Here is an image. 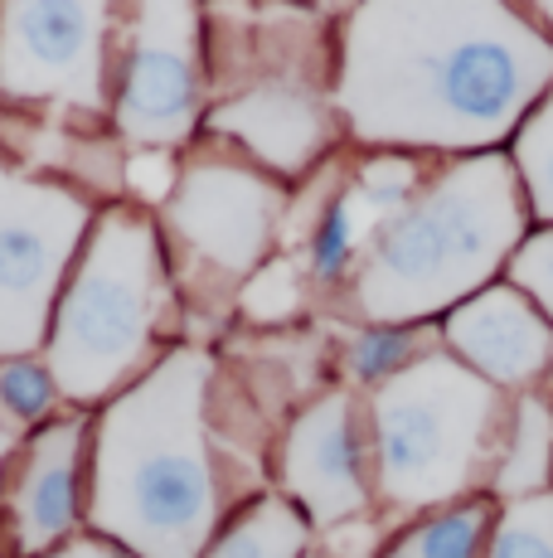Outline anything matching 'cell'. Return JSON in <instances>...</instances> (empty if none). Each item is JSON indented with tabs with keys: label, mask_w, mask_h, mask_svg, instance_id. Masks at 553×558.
<instances>
[{
	"label": "cell",
	"mask_w": 553,
	"mask_h": 558,
	"mask_svg": "<svg viewBox=\"0 0 553 558\" xmlns=\"http://www.w3.org/2000/svg\"><path fill=\"white\" fill-rule=\"evenodd\" d=\"M549 88V29L495 0H374L340 20L335 112L365 146L486 151Z\"/></svg>",
	"instance_id": "1"
},
{
	"label": "cell",
	"mask_w": 553,
	"mask_h": 558,
	"mask_svg": "<svg viewBox=\"0 0 553 558\" xmlns=\"http://www.w3.org/2000/svg\"><path fill=\"white\" fill-rule=\"evenodd\" d=\"M214 360L165 350L102 403L88 442V524L132 558H205L229 520V481L209 433Z\"/></svg>",
	"instance_id": "2"
},
{
	"label": "cell",
	"mask_w": 553,
	"mask_h": 558,
	"mask_svg": "<svg viewBox=\"0 0 553 558\" xmlns=\"http://www.w3.org/2000/svg\"><path fill=\"white\" fill-rule=\"evenodd\" d=\"M515 160L486 151L446 166L408 209L379 223L349 302L369 326H418L486 292L495 267L525 239Z\"/></svg>",
	"instance_id": "3"
},
{
	"label": "cell",
	"mask_w": 553,
	"mask_h": 558,
	"mask_svg": "<svg viewBox=\"0 0 553 558\" xmlns=\"http://www.w3.org/2000/svg\"><path fill=\"white\" fill-rule=\"evenodd\" d=\"M170 316L165 233L142 204H112L98 214L73 263L45 364L69 403H112L156 364V340Z\"/></svg>",
	"instance_id": "4"
},
{
	"label": "cell",
	"mask_w": 553,
	"mask_h": 558,
	"mask_svg": "<svg viewBox=\"0 0 553 558\" xmlns=\"http://www.w3.org/2000/svg\"><path fill=\"white\" fill-rule=\"evenodd\" d=\"M500 427V389L452 355H418L369 399L374 486L389 506L422 510L481 481Z\"/></svg>",
	"instance_id": "5"
},
{
	"label": "cell",
	"mask_w": 553,
	"mask_h": 558,
	"mask_svg": "<svg viewBox=\"0 0 553 558\" xmlns=\"http://www.w3.org/2000/svg\"><path fill=\"white\" fill-rule=\"evenodd\" d=\"M98 209L78 185L0 151V360L45 350L54 306Z\"/></svg>",
	"instance_id": "6"
},
{
	"label": "cell",
	"mask_w": 553,
	"mask_h": 558,
	"mask_svg": "<svg viewBox=\"0 0 553 558\" xmlns=\"http://www.w3.org/2000/svg\"><path fill=\"white\" fill-rule=\"evenodd\" d=\"M122 10L98 0L0 5V102L102 117L112 107V35Z\"/></svg>",
	"instance_id": "7"
},
{
	"label": "cell",
	"mask_w": 553,
	"mask_h": 558,
	"mask_svg": "<svg viewBox=\"0 0 553 558\" xmlns=\"http://www.w3.org/2000/svg\"><path fill=\"white\" fill-rule=\"evenodd\" d=\"M116 132L142 151H170L205 132V10L151 0L122 15V49L112 53Z\"/></svg>",
	"instance_id": "8"
},
{
	"label": "cell",
	"mask_w": 553,
	"mask_h": 558,
	"mask_svg": "<svg viewBox=\"0 0 553 558\" xmlns=\"http://www.w3.org/2000/svg\"><path fill=\"white\" fill-rule=\"evenodd\" d=\"M286 190L276 175L243 156L199 151L180 166V185L165 204V239L223 282H248L276 239Z\"/></svg>",
	"instance_id": "9"
},
{
	"label": "cell",
	"mask_w": 553,
	"mask_h": 558,
	"mask_svg": "<svg viewBox=\"0 0 553 558\" xmlns=\"http://www.w3.org/2000/svg\"><path fill=\"white\" fill-rule=\"evenodd\" d=\"M282 486L286 500L325 530L369 510V442L355 393H325L286 427Z\"/></svg>",
	"instance_id": "10"
},
{
	"label": "cell",
	"mask_w": 553,
	"mask_h": 558,
	"mask_svg": "<svg viewBox=\"0 0 553 558\" xmlns=\"http://www.w3.org/2000/svg\"><path fill=\"white\" fill-rule=\"evenodd\" d=\"M335 107L302 73H262L233 88L205 117V132L238 146L268 175H302L331 146Z\"/></svg>",
	"instance_id": "11"
},
{
	"label": "cell",
	"mask_w": 553,
	"mask_h": 558,
	"mask_svg": "<svg viewBox=\"0 0 553 558\" xmlns=\"http://www.w3.org/2000/svg\"><path fill=\"white\" fill-rule=\"evenodd\" d=\"M83 452H88V423L83 417H54L20 442L5 471V524L20 558L54 554L88 520Z\"/></svg>",
	"instance_id": "12"
},
{
	"label": "cell",
	"mask_w": 553,
	"mask_h": 558,
	"mask_svg": "<svg viewBox=\"0 0 553 558\" xmlns=\"http://www.w3.org/2000/svg\"><path fill=\"white\" fill-rule=\"evenodd\" d=\"M452 360H462L471 374H481L486 384H529L544 374L553 336L549 320L534 311L529 296H519L515 287H486L471 302H462L442 326Z\"/></svg>",
	"instance_id": "13"
},
{
	"label": "cell",
	"mask_w": 553,
	"mask_h": 558,
	"mask_svg": "<svg viewBox=\"0 0 553 558\" xmlns=\"http://www.w3.org/2000/svg\"><path fill=\"white\" fill-rule=\"evenodd\" d=\"M311 520L286 496H258L219 524L205 558H306Z\"/></svg>",
	"instance_id": "14"
},
{
	"label": "cell",
	"mask_w": 553,
	"mask_h": 558,
	"mask_svg": "<svg viewBox=\"0 0 553 558\" xmlns=\"http://www.w3.org/2000/svg\"><path fill=\"white\" fill-rule=\"evenodd\" d=\"M486 549H491V510L481 500H466L403 530L384 558H481Z\"/></svg>",
	"instance_id": "15"
},
{
	"label": "cell",
	"mask_w": 553,
	"mask_h": 558,
	"mask_svg": "<svg viewBox=\"0 0 553 558\" xmlns=\"http://www.w3.org/2000/svg\"><path fill=\"white\" fill-rule=\"evenodd\" d=\"M359 214H365V204L355 199V190H340V195H331V204L321 209V219L311 223V239H306V272H311L316 282L331 287L355 267L359 243H365Z\"/></svg>",
	"instance_id": "16"
},
{
	"label": "cell",
	"mask_w": 553,
	"mask_h": 558,
	"mask_svg": "<svg viewBox=\"0 0 553 558\" xmlns=\"http://www.w3.org/2000/svg\"><path fill=\"white\" fill-rule=\"evenodd\" d=\"M549 461H553V417L539 399H525L515 413V437H509V457L500 466L495 486L515 500L534 496L549 481Z\"/></svg>",
	"instance_id": "17"
},
{
	"label": "cell",
	"mask_w": 553,
	"mask_h": 558,
	"mask_svg": "<svg viewBox=\"0 0 553 558\" xmlns=\"http://www.w3.org/2000/svg\"><path fill=\"white\" fill-rule=\"evenodd\" d=\"M63 399L54 374L45 360L25 355V360H0V417L15 423L20 433L54 423V403Z\"/></svg>",
	"instance_id": "18"
},
{
	"label": "cell",
	"mask_w": 553,
	"mask_h": 558,
	"mask_svg": "<svg viewBox=\"0 0 553 558\" xmlns=\"http://www.w3.org/2000/svg\"><path fill=\"white\" fill-rule=\"evenodd\" d=\"M515 170H519V185H525L529 204H534V214L553 219V93L519 126Z\"/></svg>",
	"instance_id": "19"
},
{
	"label": "cell",
	"mask_w": 553,
	"mask_h": 558,
	"mask_svg": "<svg viewBox=\"0 0 553 558\" xmlns=\"http://www.w3.org/2000/svg\"><path fill=\"white\" fill-rule=\"evenodd\" d=\"M418 340H413V326H365L355 340L345 345V364L355 384H389L418 360Z\"/></svg>",
	"instance_id": "20"
},
{
	"label": "cell",
	"mask_w": 553,
	"mask_h": 558,
	"mask_svg": "<svg viewBox=\"0 0 553 558\" xmlns=\"http://www.w3.org/2000/svg\"><path fill=\"white\" fill-rule=\"evenodd\" d=\"M486 558H553V496H525L505 506Z\"/></svg>",
	"instance_id": "21"
},
{
	"label": "cell",
	"mask_w": 553,
	"mask_h": 558,
	"mask_svg": "<svg viewBox=\"0 0 553 558\" xmlns=\"http://www.w3.org/2000/svg\"><path fill=\"white\" fill-rule=\"evenodd\" d=\"M355 199L365 204L369 219H393L418 199V166L408 156H369L355 175Z\"/></svg>",
	"instance_id": "22"
},
{
	"label": "cell",
	"mask_w": 553,
	"mask_h": 558,
	"mask_svg": "<svg viewBox=\"0 0 553 558\" xmlns=\"http://www.w3.org/2000/svg\"><path fill=\"white\" fill-rule=\"evenodd\" d=\"M509 277H515V292L529 296L544 320H553V229H539L519 243L509 257Z\"/></svg>",
	"instance_id": "23"
},
{
	"label": "cell",
	"mask_w": 553,
	"mask_h": 558,
	"mask_svg": "<svg viewBox=\"0 0 553 558\" xmlns=\"http://www.w3.org/2000/svg\"><path fill=\"white\" fill-rule=\"evenodd\" d=\"M302 306V282L292 263H262L243 287V311L253 320H286Z\"/></svg>",
	"instance_id": "24"
},
{
	"label": "cell",
	"mask_w": 553,
	"mask_h": 558,
	"mask_svg": "<svg viewBox=\"0 0 553 558\" xmlns=\"http://www.w3.org/2000/svg\"><path fill=\"white\" fill-rule=\"evenodd\" d=\"M180 185V160L170 151H136L122 160V190L136 204H151V209H165L170 195Z\"/></svg>",
	"instance_id": "25"
},
{
	"label": "cell",
	"mask_w": 553,
	"mask_h": 558,
	"mask_svg": "<svg viewBox=\"0 0 553 558\" xmlns=\"http://www.w3.org/2000/svg\"><path fill=\"white\" fill-rule=\"evenodd\" d=\"M45 558H132V554H122L116 544L98 539V534H88V539H69V544H59V549H54V554H45Z\"/></svg>",
	"instance_id": "26"
},
{
	"label": "cell",
	"mask_w": 553,
	"mask_h": 558,
	"mask_svg": "<svg viewBox=\"0 0 553 558\" xmlns=\"http://www.w3.org/2000/svg\"><path fill=\"white\" fill-rule=\"evenodd\" d=\"M15 452H20V427L0 417V481H5V471H10V461H15Z\"/></svg>",
	"instance_id": "27"
},
{
	"label": "cell",
	"mask_w": 553,
	"mask_h": 558,
	"mask_svg": "<svg viewBox=\"0 0 553 558\" xmlns=\"http://www.w3.org/2000/svg\"><path fill=\"white\" fill-rule=\"evenodd\" d=\"M539 20H544V29H549V39H553V5L539 10Z\"/></svg>",
	"instance_id": "28"
}]
</instances>
